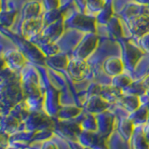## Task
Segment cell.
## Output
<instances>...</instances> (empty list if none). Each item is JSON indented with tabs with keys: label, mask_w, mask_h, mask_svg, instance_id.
Returning a JSON list of instances; mask_svg holds the SVG:
<instances>
[{
	"label": "cell",
	"mask_w": 149,
	"mask_h": 149,
	"mask_svg": "<svg viewBox=\"0 0 149 149\" xmlns=\"http://www.w3.org/2000/svg\"><path fill=\"white\" fill-rule=\"evenodd\" d=\"M132 30L135 35L143 36L149 32V17L143 15L133 20L132 23Z\"/></svg>",
	"instance_id": "1"
},
{
	"label": "cell",
	"mask_w": 149,
	"mask_h": 149,
	"mask_svg": "<svg viewBox=\"0 0 149 149\" xmlns=\"http://www.w3.org/2000/svg\"><path fill=\"white\" fill-rule=\"evenodd\" d=\"M125 59L126 63H128L129 66L133 67L135 63H137L139 58L143 54V51L138 49L136 46H134L132 43H129L125 48Z\"/></svg>",
	"instance_id": "2"
},
{
	"label": "cell",
	"mask_w": 149,
	"mask_h": 149,
	"mask_svg": "<svg viewBox=\"0 0 149 149\" xmlns=\"http://www.w3.org/2000/svg\"><path fill=\"white\" fill-rule=\"evenodd\" d=\"M19 127V119L13 116H5L0 122V132L11 135L16 132Z\"/></svg>",
	"instance_id": "3"
},
{
	"label": "cell",
	"mask_w": 149,
	"mask_h": 149,
	"mask_svg": "<svg viewBox=\"0 0 149 149\" xmlns=\"http://www.w3.org/2000/svg\"><path fill=\"white\" fill-rule=\"evenodd\" d=\"M96 42H97L96 38L93 36H91V34L88 36H87L82 41L81 45L79 46V49H77V54L79 56V58H81L83 60L87 56L90 55L93 49L96 47Z\"/></svg>",
	"instance_id": "4"
},
{
	"label": "cell",
	"mask_w": 149,
	"mask_h": 149,
	"mask_svg": "<svg viewBox=\"0 0 149 149\" xmlns=\"http://www.w3.org/2000/svg\"><path fill=\"white\" fill-rule=\"evenodd\" d=\"M123 66L124 64L119 58H110L106 60V62L104 63L105 71L110 74H114V76H118L122 73Z\"/></svg>",
	"instance_id": "5"
},
{
	"label": "cell",
	"mask_w": 149,
	"mask_h": 149,
	"mask_svg": "<svg viewBox=\"0 0 149 149\" xmlns=\"http://www.w3.org/2000/svg\"><path fill=\"white\" fill-rule=\"evenodd\" d=\"M113 16V8L110 4L105 5V7L98 14V20L102 23H107Z\"/></svg>",
	"instance_id": "6"
},
{
	"label": "cell",
	"mask_w": 149,
	"mask_h": 149,
	"mask_svg": "<svg viewBox=\"0 0 149 149\" xmlns=\"http://www.w3.org/2000/svg\"><path fill=\"white\" fill-rule=\"evenodd\" d=\"M107 23H108L109 30L116 37L122 36V28H121V24L118 19L112 18Z\"/></svg>",
	"instance_id": "7"
},
{
	"label": "cell",
	"mask_w": 149,
	"mask_h": 149,
	"mask_svg": "<svg viewBox=\"0 0 149 149\" xmlns=\"http://www.w3.org/2000/svg\"><path fill=\"white\" fill-rule=\"evenodd\" d=\"M70 67H71L72 74H76V76H80V74H83L85 71L86 63L83 60H77L70 63Z\"/></svg>",
	"instance_id": "8"
},
{
	"label": "cell",
	"mask_w": 149,
	"mask_h": 149,
	"mask_svg": "<svg viewBox=\"0 0 149 149\" xmlns=\"http://www.w3.org/2000/svg\"><path fill=\"white\" fill-rule=\"evenodd\" d=\"M87 4L88 8H90L91 10L94 12H100L105 7L106 1L105 0H88Z\"/></svg>",
	"instance_id": "9"
},
{
	"label": "cell",
	"mask_w": 149,
	"mask_h": 149,
	"mask_svg": "<svg viewBox=\"0 0 149 149\" xmlns=\"http://www.w3.org/2000/svg\"><path fill=\"white\" fill-rule=\"evenodd\" d=\"M115 81H116V84L118 86H128L130 85V83H132V79H130L129 77L127 76H124V74H118V76L116 77L115 78Z\"/></svg>",
	"instance_id": "10"
},
{
	"label": "cell",
	"mask_w": 149,
	"mask_h": 149,
	"mask_svg": "<svg viewBox=\"0 0 149 149\" xmlns=\"http://www.w3.org/2000/svg\"><path fill=\"white\" fill-rule=\"evenodd\" d=\"M9 137L10 135L0 132V149H8L9 144Z\"/></svg>",
	"instance_id": "11"
},
{
	"label": "cell",
	"mask_w": 149,
	"mask_h": 149,
	"mask_svg": "<svg viewBox=\"0 0 149 149\" xmlns=\"http://www.w3.org/2000/svg\"><path fill=\"white\" fill-rule=\"evenodd\" d=\"M141 45L143 47V49L149 52V32L146 33L142 36V38H141Z\"/></svg>",
	"instance_id": "12"
},
{
	"label": "cell",
	"mask_w": 149,
	"mask_h": 149,
	"mask_svg": "<svg viewBox=\"0 0 149 149\" xmlns=\"http://www.w3.org/2000/svg\"><path fill=\"white\" fill-rule=\"evenodd\" d=\"M143 84L144 86H146V88H149V74L148 76L143 79Z\"/></svg>",
	"instance_id": "13"
}]
</instances>
